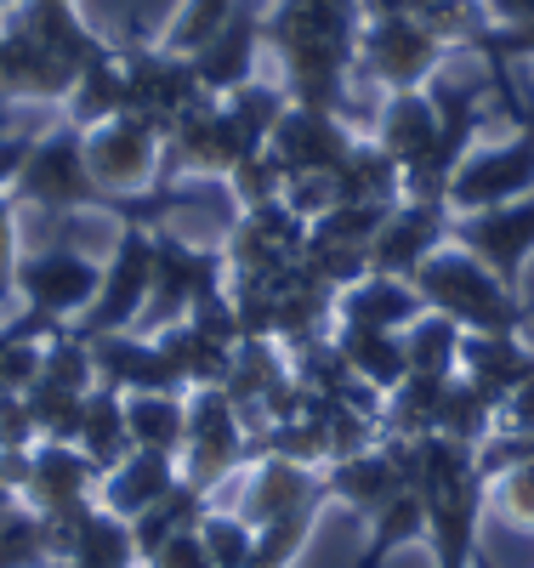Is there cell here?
<instances>
[{
    "label": "cell",
    "mask_w": 534,
    "mask_h": 568,
    "mask_svg": "<svg viewBox=\"0 0 534 568\" xmlns=\"http://www.w3.org/2000/svg\"><path fill=\"white\" fill-rule=\"evenodd\" d=\"M461 342L466 329L444 313H421L404 329V353H410V375H461Z\"/></svg>",
    "instance_id": "29"
},
{
    "label": "cell",
    "mask_w": 534,
    "mask_h": 568,
    "mask_svg": "<svg viewBox=\"0 0 534 568\" xmlns=\"http://www.w3.org/2000/svg\"><path fill=\"white\" fill-rule=\"evenodd\" d=\"M142 568H216V562H211L200 529H182V535H171V540H165L149 562H142Z\"/></svg>",
    "instance_id": "34"
},
{
    "label": "cell",
    "mask_w": 534,
    "mask_h": 568,
    "mask_svg": "<svg viewBox=\"0 0 534 568\" xmlns=\"http://www.w3.org/2000/svg\"><path fill=\"white\" fill-rule=\"evenodd\" d=\"M97 471H114L125 455H131V426H125V393L97 382L85 393V409H80V438H74Z\"/></svg>",
    "instance_id": "23"
},
{
    "label": "cell",
    "mask_w": 534,
    "mask_h": 568,
    "mask_svg": "<svg viewBox=\"0 0 534 568\" xmlns=\"http://www.w3.org/2000/svg\"><path fill=\"white\" fill-rule=\"evenodd\" d=\"M450 245L472 251L483 267H495L506 284H517L528 273V262H534V194H523L512 205H495V211L455 216Z\"/></svg>",
    "instance_id": "13"
},
{
    "label": "cell",
    "mask_w": 534,
    "mask_h": 568,
    "mask_svg": "<svg viewBox=\"0 0 534 568\" xmlns=\"http://www.w3.org/2000/svg\"><path fill=\"white\" fill-rule=\"evenodd\" d=\"M353 125L342 114H319V109H296L279 120V131L268 136V154L279 160L284 176H330L353 154Z\"/></svg>",
    "instance_id": "15"
},
{
    "label": "cell",
    "mask_w": 534,
    "mask_h": 568,
    "mask_svg": "<svg viewBox=\"0 0 534 568\" xmlns=\"http://www.w3.org/2000/svg\"><path fill=\"white\" fill-rule=\"evenodd\" d=\"M426 313L415 278L393 273H364L359 284L335 291V324H370V329H410Z\"/></svg>",
    "instance_id": "19"
},
{
    "label": "cell",
    "mask_w": 534,
    "mask_h": 568,
    "mask_svg": "<svg viewBox=\"0 0 534 568\" xmlns=\"http://www.w3.org/2000/svg\"><path fill=\"white\" fill-rule=\"evenodd\" d=\"M12 200L23 211H80V205H103L85 165V131L80 125H52L29 136L23 171L12 176Z\"/></svg>",
    "instance_id": "5"
},
{
    "label": "cell",
    "mask_w": 534,
    "mask_h": 568,
    "mask_svg": "<svg viewBox=\"0 0 534 568\" xmlns=\"http://www.w3.org/2000/svg\"><path fill=\"white\" fill-rule=\"evenodd\" d=\"M125 426H131V449L182 455L188 393H131V398H125Z\"/></svg>",
    "instance_id": "24"
},
{
    "label": "cell",
    "mask_w": 534,
    "mask_h": 568,
    "mask_svg": "<svg viewBox=\"0 0 534 568\" xmlns=\"http://www.w3.org/2000/svg\"><path fill=\"white\" fill-rule=\"evenodd\" d=\"M495 420H501L495 398H483L466 375H455V382L444 387V404H439L432 433H444V438H455V444H466V449H483V444L495 438Z\"/></svg>",
    "instance_id": "27"
},
{
    "label": "cell",
    "mask_w": 534,
    "mask_h": 568,
    "mask_svg": "<svg viewBox=\"0 0 534 568\" xmlns=\"http://www.w3.org/2000/svg\"><path fill=\"white\" fill-rule=\"evenodd\" d=\"M149 296H154V227L131 222L120 251L103 262V291H97L91 313L69 329H80V336H109V329H137L142 313H149Z\"/></svg>",
    "instance_id": "9"
},
{
    "label": "cell",
    "mask_w": 534,
    "mask_h": 568,
    "mask_svg": "<svg viewBox=\"0 0 534 568\" xmlns=\"http://www.w3.org/2000/svg\"><path fill=\"white\" fill-rule=\"evenodd\" d=\"M29 154V136L23 131H0V194H12V176L23 171Z\"/></svg>",
    "instance_id": "35"
},
{
    "label": "cell",
    "mask_w": 534,
    "mask_h": 568,
    "mask_svg": "<svg viewBox=\"0 0 534 568\" xmlns=\"http://www.w3.org/2000/svg\"><path fill=\"white\" fill-rule=\"evenodd\" d=\"M415 291L432 313L455 318L472 336H523L534 324L517 284H506L495 267H483L461 245H444L439 256H426V267L415 273Z\"/></svg>",
    "instance_id": "2"
},
{
    "label": "cell",
    "mask_w": 534,
    "mask_h": 568,
    "mask_svg": "<svg viewBox=\"0 0 534 568\" xmlns=\"http://www.w3.org/2000/svg\"><path fill=\"white\" fill-rule=\"evenodd\" d=\"M142 551H137V529L125 517H114L109 506H97L80 517V529L69 540V551L58 557V568H137Z\"/></svg>",
    "instance_id": "22"
},
{
    "label": "cell",
    "mask_w": 534,
    "mask_h": 568,
    "mask_svg": "<svg viewBox=\"0 0 534 568\" xmlns=\"http://www.w3.org/2000/svg\"><path fill=\"white\" fill-rule=\"evenodd\" d=\"M450 227H455V216L444 200H399L393 216L370 240V273L415 278L426 267V256H439L450 245Z\"/></svg>",
    "instance_id": "12"
},
{
    "label": "cell",
    "mask_w": 534,
    "mask_h": 568,
    "mask_svg": "<svg viewBox=\"0 0 534 568\" xmlns=\"http://www.w3.org/2000/svg\"><path fill=\"white\" fill-rule=\"evenodd\" d=\"M330 342L342 347L347 369L364 387H375L381 398L393 393L410 375V353H404V329H370V324H335Z\"/></svg>",
    "instance_id": "21"
},
{
    "label": "cell",
    "mask_w": 534,
    "mask_h": 568,
    "mask_svg": "<svg viewBox=\"0 0 534 568\" xmlns=\"http://www.w3.org/2000/svg\"><path fill=\"white\" fill-rule=\"evenodd\" d=\"M85 165H91V182L103 194V205L142 200L165 165V131L142 114H114L85 131Z\"/></svg>",
    "instance_id": "4"
},
{
    "label": "cell",
    "mask_w": 534,
    "mask_h": 568,
    "mask_svg": "<svg viewBox=\"0 0 534 568\" xmlns=\"http://www.w3.org/2000/svg\"><path fill=\"white\" fill-rule=\"evenodd\" d=\"M182 478L193 489L216 495V484H228V471L256 460V433L245 426L239 404L222 387H193L188 393V433H182Z\"/></svg>",
    "instance_id": "3"
},
{
    "label": "cell",
    "mask_w": 534,
    "mask_h": 568,
    "mask_svg": "<svg viewBox=\"0 0 534 568\" xmlns=\"http://www.w3.org/2000/svg\"><path fill=\"white\" fill-rule=\"evenodd\" d=\"M534 194V125L512 131L506 142H490V149H472L461 160V171L450 176V216H472V211H495Z\"/></svg>",
    "instance_id": "8"
},
{
    "label": "cell",
    "mask_w": 534,
    "mask_h": 568,
    "mask_svg": "<svg viewBox=\"0 0 534 568\" xmlns=\"http://www.w3.org/2000/svg\"><path fill=\"white\" fill-rule=\"evenodd\" d=\"M125 69V109L154 120L160 131H171L193 103L205 98L200 74H193V58L165 52V45H137V52H120Z\"/></svg>",
    "instance_id": "10"
},
{
    "label": "cell",
    "mask_w": 534,
    "mask_h": 568,
    "mask_svg": "<svg viewBox=\"0 0 534 568\" xmlns=\"http://www.w3.org/2000/svg\"><path fill=\"white\" fill-rule=\"evenodd\" d=\"M324 471L319 466H296L284 455H256L251 478H245V500H239V517L251 529H273V524H302V517L324 511Z\"/></svg>",
    "instance_id": "11"
},
{
    "label": "cell",
    "mask_w": 534,
    "mask_h": 568,
    "mask_svg": "<svg viewBox=\"0 0 534 568\" xmlns=\"http://www.w3.org/2000/svg\"><path fill=\"white\" fill-rule=\"evenodd\" d=\"M483 511H495L512 529H534V460H506L483 471Z\"/></svg>",
    "instance_id": "30"
},
{
    "label": "cell",
    "mask_w": 534,
    "mask_h": 568,
    "mask_svg": "<svg viewBox=\"0 0 534 568\" xmlns=\"http://www.w3.org/2000/svg\"><path fill=\"white\" fill-rule=\"evenodd\" d=\"M461 375L483 393V398H495V409L534 382V347L523 336H472L466 329V342H461Z\"/></svg>",
    "instance_id": "20"
},
{
    "label": "cell",
    "mask_w": 534,
    "mask_h": 568,
    "mask_svg": "<svg viewBox=\"0 0 534 568\" xmlns=\"http://www.w3.org/2000/svg\"><path fill=\"white\" fill-rule=\"evenodd\" d=\"M490 23H534V0H490Z\"/></svg>",
    "instance_id": "36"
},
{
    "label": "cell",
    "mask_w": 534,
    "mask_h": 568,
    "mask_svg": "<svg viewBox=\"0 0 534 568\" xmlns=\"http://www.w3.org/2000/svg\"><path fill=\"white\" fill-rule=\"evenodd\" d=\"M114 114H131V109H125V69H120V52L103 58V63H91V69H80L74 91L63 98V120L80 125V131L103 125V120H114Z\"/></svg>",
    "instance_id": "26"
},
{
    "label": "cell",
    "mask_w": 534,
    "mask_h": 568,
    "mask_svg": "<svg viewBox=\"0 0 534 568\" xmlns=\"http://www.w3.org/2000/svg\"><path fill=\"white\" fill-rule=\"evenodd\" d=\"M12 7H18V0H0V12H12Z\"/></svg>",
    "instance_id": "37"
},
{
    "label": "cell",
    "mask_w": 534,
    "mask_h": 568,
    "mask_svg": "<svg viewBox=\"0 0 534 568\" xmlns=\"http://www.w3.org/2000/svg\"><path fill=\"white\" fill-rule=\"evenodd\" d=\"M205 511H211V495H205V489H193V484L182 478V484H177V489H171L160 506H149V511H142L137 524H131V529H137V551H142V562H149V557H154V551H160L171 535H182V529H200V517H205Z\"/></svg>",
    "instance_id": "28"
},
{
    "label": "cell",
    "mask_w": 534,
    "mask_h": 568,
    "mask_svg": "<svg viewBox=\"0 0 534 568\" xmlns=\"http://www.w3.org/2000/svg\"><path fill=\"white\" fill-rule=\"evenodd\" d=\"M262 23H268V12H256L251 0H239L233 18L200 45V52H188L193 74H200V85H205V98H233L239 85L256 80V58L268 52Z\"/></svg>",
    "instance_id": "16"
},
{
    "label": "cell",
    "mask_w": 534,
    "mask_h": 568,
    "mask_svg": "<svg viewBox=\"0 0 534 568\" xmlns=\"http://www.w3.org/2000/svg\"><path fill=\"white\" fill-rule=\"evenodd\" d=\"M404 546H426V500H421V489L393 495L370 517V546H364L359 568H386L393 551H404Z\"/></svg>",
    "instance_id": "25"
},
{
    "label": "cell",
    "mask_w": 534,
    "mask_h": 568,
    "mask_svg": "<svg viewBox=\"0 0 534 568\" xmlns=\"http://www.w3.org/2000/svg\"><path fill=\"white\" fill-rule=\"evenodd\" d=\"M97 484H103V471L91 466V455L80 444H34L23 506H34V511L80 506V500H97Z\"/></svg>",
    "instance_id": "17"
},
{
    "label": "cell",
    "mask_w": 534,
    "mask_h": 568,
    "mask_svg": "<svg viewBox=\"0 0 534 568\" xmlns=\"http://www.w3.org/2000/svg\"><path fill=\"white\" fill-rule=\"evenodd\" d=\"M18 262H23L18 200H12V194H0V324L18 318Z\"/></svg>",
    "instance_id": "33"
},
{
    "label": "cell",
    "mask_w": 534,
    "mask_h": 568,
    "mask_svg": "<svg viewBox=\"0 0 534 568\" xmlns=\"http://www.w3.org/2000/svg\"><path fill=\"white\" fill-rule=\"evenodd\" d=\"M0 568H52V546H46L40 511L12 500L0 511Z\"/></svg>",
    "instance_id": "31"
},
{
    "label": "cell",
    "mask_w": 534,
    "mask_h": 568,
    "mask_svg": "<svg viewBox=\"0 0 534 568\" xmlns=\"http://www.w3.org/2000/svg\"><path fill=\"white\" fill-rule=\"evenodd\" d=\"M182 484V466L177 455H154V449H131L114 471H103V484H97V506H109L114 517L137 524L149 506H160L171 489Z\"/></svg>",
    "instance_id": "18"
},
{
    "label": "cell",
    "mask_w": 534,
    "mask_h": 568,
    "mask_svg": "<svg viewBox=\"0 0 534 568\" xmlns=\"http://www.w3.org/2000/svg\"><path fill=\"white\" fill-rule=\"evenodd\" d=\"M69 7H74V0H69Z\"/></svg>",
    "instance_id": "38"
},
{
    "label": "cell",
    "mask_w": 534,
    "mask_h": 568,
    "mask_svg": "<svg viewBox=\"0 0 534 568\" xmlns=\"http://www.w3.org/2000/svg\"><path fill=\"white\" fill-rule=\"evenodd\" d=\"M97 291H103V262H91L63 245H34L18 262V302L40 324H69L85 318Z\"/></svg>",
    "instance_id": "7"
},
{
    "label": "cell",
    "mask_w": 534,
    "mask_h": 568,
    "mask_svg": "<svg viewBox=\"0 0 534 568\" xmlns=\"http://www.w3.org/2000/svg\"><path fill=\"white\" fill-rule=\"evenodd\" d=\"M359 29H364V0H279L262 23V40L284 69L290 103L347 120Z\"/></svg>",
    "instance_id": "1"
},
{
    "label": "cell",
    "mask_w": 534,
    "mask_h": 568,
    "mask_svg": "<svg viewBox=\"0 0 534 568\" xmlns=\"http://www.w3.org/2000/svg\"><path fill=\"white\" fill-rule=\"evenodd\" d=\"M439 103H432V91H393L375 120V142L386 154L404 165V200H415L426 187V171L439 160Z\"/></svg>",
    "instance_id": "14"
},
{
    "label": "cell",
    "mask_w": 534,
    "mask_h": 568,
    "mask_svg": "<svg viewBox=\"0 0 534 568\" xmlns=\"http://www.w3.org/2000/svg\"><path fill=\"white\" fill-rule=\"evenodd\" d=\"M450 45L432 34L415 12H364L359 29V69L386 91H421L439 74Z\"/></svg>",
    "instance_id": "6"
},
{
    "label": "cell",
    "mask_w": 534,
    "mask_h": 568,
    "mask_svg": "<svg viewBox=\"0 0 534 568\" xmlns=\"http://www.w3.org/2000/svg\"><path fill=\"white\" fill-rule=\"evenodd\" d=\"M200 540H205V551H211L216 568H251L256 562V529L239 511H216L211 506L200 517Z\"/></svg>",
    "instance_id": "32"
}]
</instances>
